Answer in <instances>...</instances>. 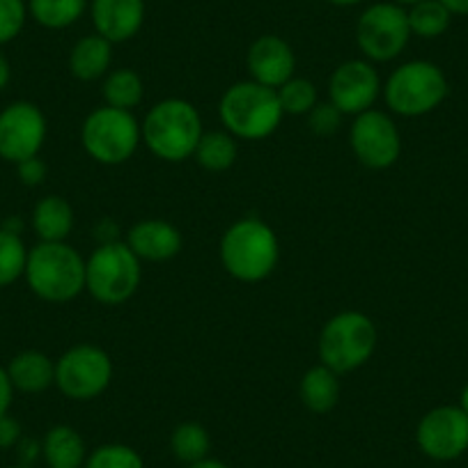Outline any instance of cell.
<instances>
[{
	"label": "cell",
	"mask_w": 468,
	"mask_h": 468,
	"mask_svg": "<svg viewBox=\"0 0 468 468\" xmlns=\"http://www.w3.org/2000/svg\"><path fill=\"white\" fill-rule=\"evenodd\" d=\"M12 399H15V386H12L5 367H0V416L10 413Z\"/></svg>",
	"instance_id": "cell-35"
},
{
	"label": "cell",
	"mask_w": 468,
	"mask_h": 468,
	"mask_svg": "<svg viewBox=\"0 0 468 468\" xmlns=\"http://www.w3.org/2000/svg\"><path fill=\"white\" fill-rule=\"evenodd\" d=\"M381 76L370 60H346L328 79V101L342 115H361L381 97Z\"/></svg>",
	"instance_id": "cell-14"
},
{
	"label": "cell",
	"mask_w": 468,
	"mask_h": 468,
	"mask_svg": "<svg viewBox=\"0 0 468 468\" xmlns=\"http://www.w3.org/2000/svg\"><path fill=\"white\" fill-rule=\"evenodd\" d=\"M411 39L409 16L402 5L375 3L367 7L356 24V44L366 60L390 62L402 56Z\"/></svg>",
	"instance_id": "cell-10"
},
{
	"label": "cell",
	"mask_w": 468,
	"mask_h": 468,
	"mask_svg": "<svg viewBox=\"0 0 468 468\" xmlns=\"http://www.w3.org/2000/svg\"><path fill=\"white\" fill-rule=\"evenodd\" d=\"M218 115L225 132L237 141H264L281 127L285 111L276 90L249 79L225 90Z\"/></svg>",
	"instance_id": "cell-3"
},
{
	"label": "cell",
	"mask_w": 468,
	"mask_h": 468,
	"mask_svg": "<svg viewBox=\"0 0 468 468\" xmlns=\"http://www.w3.org/2000/svg\"><path fill=\"white\" fill-rule=\"evenodd\" d=\"M127 246L141 262H168L177 258L184 239L177 225L164 218L138 220L127 232Z\"/></svg>",
	"instance_id": "cell-17"
},
{
	"label": "cell",
	"mask_w": 468,
	"mask_h": 468,
	"mask_svg": "<svg viewBox=\"0 0 468 468\" xmlns=\"http://www.w3.org/2000/svg\"><path fill=\"white\" fill-rule=\"evenodd\" d=\"M26 282L48 303H67L85 292V258L67 241H39L28 250Z\"/></svg>",
	"instance_id": "cell-4"
},
{
	"label": "cell",
	"mask_w": 468,
	"mask_h": 468,
	"mask_svg": "<svg viewBox=\"0 0 468 468\" xmlns=\"http://www.w3.org/2000/svg\"><path fill=\"white\" fill-rule=\"evenodd\" d=\"M33 229L39 241H67L74 229V209L62 196H47L35 205Z\"/></svg>",
	"instance_id": "cell-22"
},
{
	"label": "cell",
	"mask_w": 468,
	"mask_h": 468,
	"mask_svg": "<svg viewBox=\"0 0 468 468\" xmlns=\"http://www.w3.org/2000/svg\"><path fill=\"white\" fill-rule=\"evenodd\" d=\"M220 264L239 282H262L276 271L281 241L267 220L258 216L234 220L220 237Z\"/></svg>",
	"instance_id": "cell-1"
},
{
	"label": "cell",
	"mask_w": 468,
	"mask_h": 468,
	"mask_svg": "<svg viewBox=\"0 0 468 468\" xmlns=\"http://www.w3.org/2000/svg\"><path fill=\"white\" fill-rule=\"evenodd\" d=\"M16 173H19V179L24 186L35 188L47 179L48 168L39 156H33V159H26L21 161V164H16Z\"/></svg>",
	"instance_id": "cell-33"
},
{
	"label": "cell",
	"mask_w": 468,
	"mask_h": 468,
	"mask_svg": "<svg viewBox=\"0 0 468 468\" xmlns=\"http://www.w3.org/2000/svg\"><path fill=\"white\" fill-rule=\"evenodd\" d=\"M351 152L358 164L370 170H386L398 164L402 154V136L393 117L384 111L361 112L354 117L349 129Z\"/></svg>",
	"instance_id": "cell-11"
},
{
	"label": "cell",
	"mask_w": 468,
	"mask_h": 468,
	"mask_svg": "<svg viewBox=\"0 0 468 468\" xmlns=\"http://www.w3.org/2000/svg\"><path fill=\"white\" fill-rule=\"evenodd\" d=\"M459 407L463 409V413H468V384L463 386V390H462V398H459Z\"/></svg>",
	"instance_id": "cell-40"
},
{
	"label": "cell",
	"mask_w": 468,
	"mask_h": 468,
	"mask_svg": "<svg viewBox=\"0 0 468 468\" xmlns=\"http://www.w3.org/2000/svg\"><path fill=\"white\" fill-rule=\"evenodd\" d=\"M340 375L326 366H314L301 377L299 398L303 407L313 413H328L340 402Z\"/></svg>",
	"instance_id": "cell-21"
},
{
	"label": "cell",
	"mask_w": 468,
	"mask_h": 468,
	"mask_svg": "<svg viewBox=\"0 0 468 468\" xmlns=\"http://www.w3.org/2000/svg\"><path fill=\"white\" fill-rule=\"evenodd\" d=\"M101 97L106 106L120 108V111H136L145 97V83L141 74L133 69H112L101 80Z\"/></svg>",
	"instance_id": "cell-23"
},
{
	"label": "cell",
	"mask_w": 468,
	"mask_h": 468,
	"mask_svg": "<svg viewBox=\"0 0 468 468\" xmlns=\"http://www.w3.org/2000/svg\"><path fill=\"white\" fill-rule=\"evenodd\" d=\"M83 468H145V462L132 445L106 443L88 452Z\"/></svg>",
	"instance_id": "cell-30"
},
{
	"label": "cell",
	"mask_w": 468,
	"mask_h": 468,
	"mask_svg": "<svg viewBox=\"0 0 468 468\" xmlns=\"http://www.w3.org/2000/svg\"><path fill=\"white\" fill-rule=\"evenodd\" d=\"M379 331L366 313L345 310L328 319L319 331V363L337 375H346L366 366L375 356Z\"/></svg>",
	"instance_id": "cell-5"
},
{
	"label": "cell",
	"mask_w": 468,
	"mask_h": 468,
	"mask_svg": "<svg viewBox=\"0 0 468 468\" xmlns=\"http://www.w3.org/2000/svg\"><path fill=\"white\" fill-rule=\"evenodd\" d=\"M42 457L48 468H83L88 445L74 427L56 425L44 434Z\"/></svg>",
	"instance_id": "cell-20"
},
{
	"label": "cell",
	"mask_w": 468,
	"mask_h": 468,
	"mask_svg": "<svg viewBox=\"0 0 468 468\" xmlns=\"http://www.w3.org/2000/svg\"><path fill=\"white\" fill-rule=\"evenodd\" d=\"M209 450L211 436L207 431V427L200 425V422H182L170 434V452H173V457L177 462L186 463V466L209 457Z\"/></svg>",
	"instance_id": "cell-26"
},
{
	"label": "cell",
	"mask_w": 468,
	"mask_h": 468,
	"mask_svg": "<svg viewBox=\"0 0 468 468\" xmlns=\"http://www.w3.org/2000/svg\"><path fill=\"white\" fill-rule=\"evenodd\" d=\"M308 127L317 136H333L342 127V112L331 101H317V106L308 112Z\"/></svg>",
	"instance_id": "cell-32"
},
{
	"label": "cell",
	"mask_w": 468,
	"mask_h": 468,
	"mask_svg": "<svg viewBox=\"0 0 468 468\" xmlns=\"http://www.w3.org/2000/svg\"><path fill=\"white\" fill-rule=\"evenodd\" d=\"M112 381V358L99 345L80 342L56 361V386L74 402H90L106 393Z\"/></svg>",
	"instance_id": "cell-9"
},
{
	"label": "cell",
	"mask_w": 468,
	"mask_h": 468,
	"mask_svg": "<svg viewBox=\"0 0 468 468\" xmlns=\"http://www.w3.org/2000/svg\"><path fill=\"white\" fill-rule=\"evenodd\" d=\"M390 3H395V5H407V7H411V5H418V3H422V0H390Z\"/></svg>",
	"instance_id": "cell-41"
},
{
	"label": "cell",
	"mask_w": 468,
	"mask_h": 468,
	"mask_svg": "<svg viewBox=\"0 0 468 468\" xmlns=\"http://www.w3.org/2000/svg\"><path fill=\"white\" fill-rule=\"evenodd\" d=\"M94 33L111 44L136 37L145 24V0H92L90 3Z\"/></svg>",
	"instance_id": "cell-16"
},
{
	"label": "cell",
	"mask_w": 468,
	"mask_h": 468,
	"mask_svg": "<svg viewBox=\"0 0 468 468\" xmlns=\"http://www.w3.org/2000/svg\"><path fill=\"white\" fill-rule=\"evenodd\" d=\"M26 262H28V249L21 234L0 228V287H7L24 278Z\"/></svg>",
	"instance_id": "cell-28"
},
{
	"label": "cell",
	"mask_w": 468,
	"mask_h": 468,
	"mask_svg": "<svg viewBox=\"0 0 468 468\" xmlns=\"http://www.w3.org/2000/svg\"><path fill=\"white\" fill-rule=\"evenodd\" d=\"M111 62H112V44L97 33L80 37L69 51L71 76L83 80V83L103 80V76L111 71Z\"/></svg>",
	"instance_id": "cell-19"
},
{
	"label": "cell",
	"mask_w": 468,
	"mask_h": 468,
	"mask_svg": "<svg viewBox=\"0 0 468 468\" xmlns=\"http://www.w3.org/2000/svg\"><path fill=\"white\" fill-rule=\"evenodd\" d=\"M26 19H28L26 0H0V47L19 37Z\"/></svg>",
	"instance_id": "cell-31"
},
{
	"label": "cell",
	"mask_w": 468,
	"mask_h": 468,
	"mask_svg": "<svg viewBox=\"0 0 468 468\" xmlns=\"http://www.w3.org/2000/svg\"><path fill=\"white\" fill-rule=\"evenodd\" d=\"M285 115H308L319 101L317 88L308 79H290L276 90Z\"/></svg>",
	"instance_id": "cell-29"
},
{
	"label": "cell",
	"mask_w": 468,
	"mask_h": 468,
	"mask_svg": "<svg viewBox=\"0 0 468 468\" xmlns=\"http://www.w3.org/2000/svg\"><path fill=\"white\" fill-rule=\"evenodd\" d=\"M445 7H448L450 15L466 16L468 15V0H441Z\"/></svg>",
	"instance_id": "cell-36"
},
{
	"label": "cell",
	"mask_w": 468,
	"mask_h": 468,
	"mask_svg": "<svg viewBox=\"0 0 468 468\" xmlns=\"http://www.w3.org/2000/svg\"><path fill=\"white\" fill-rule=\"evenodd\" d=\"M186 468H229V466H228V463L220 462V459L207 457V459H202V462L191 463V466H186Z\"/></svg>",
	"instance_id": "cell-38"
},
{
	"label": "cell",
	"mask_w": 468,
	"mask_h": 468,
	"mask_svg": "<svg viewBox=\"0 0 468 468\" xmlns=\"http://www.w3.org/2000/svg\"><path fill=\"white\" fill-rule=\"evenodd\" d=\"M381 94L395 115L420 117L436 111L445 101L448 79L434 62L411 60L393 69Z\"/></svg>",
	"instance_id": "cell-8"
},
{
	"label": "cell",
	"mask_w": 468,
	"mask_h": 468,
	"mask_svg": "<svg viewBox=\"0 0 468 468\" xmlns=\"http://www.w3.org/2000/svg\"><path fill=\"white\" fill-rule=\"evenodd\" d=\"M331 5H337V7H354L358 5V3H363V0H328Z\"/></svg>",
	"instance_id": "cell-39"
},
{
	"label": "cell",
	"mask_w": 468,
	"mask_h": 468,
	"mask_svg": "<svg viewBox=\"0 0 468 468\" xmlns=\"http://www.w3.org/2000/svg\"><path fill=\"white\" fill-rule=\"evenodd\" d=\"M407 16L411 35H418L422 39L441 37L452 21V15L441 0H422L418 5L409 7Z\"/></svg>",
	"instance_id": "cell-27"
},
{
	"label": "cell",
	"mask_w": 468,
	"mask_h": 468,
	"mask_svg": "<svg viewBox=\"0 0 468 468\" xmlns=\"http://www.w3.org/2000/svg\"><path fill=\"white\" fill-rule=\"evenodd\" d=\"M47 117L33 101H15L0 112V159L21 164L39 156L47 141Z\"/></svg>",
	"instance_id": "cell-12"
},
{
	"label": "cell",
	"mask_w": 468,
	"mask_h": 468,
	"mask_svg": "<svg viewBox=\"0 0 468 468\" xmlns=\"http://www.w3.org/2000/svg\"><path fill=\"white\" fill-rule=\"evenodd\" d=\"M143 282V262L127 241H103L85 260V290L103 305L132 299Z\"/></svg>",
	"instance_id": "cell-6"
},
{
	"label": "cell",
	"mask_w": 468,
	"mask_h": 468,
	"mask_svg": "<svg viewBox=\"0 0 468 468\" xmlns=\"http://www.w3.org/2000/svg\"><path fill=\"white\" fill-rule=\"evenodd\" d=\"M416 443L434 462H452L468 450V413L462 407H436L420 418Z\"/></svg>",
	"instance_id": "cell-13"
},
{
	"label": "cell",
	"mask_w": 468,
	"mask_h": 468,
	"mask_svg": "<svg viewBox=\"0 0 468 468\" xmlns=\"http://www.w3.org/2000/svg\"><path fill=\"white\" fill-rule=\"evenodd\" d=\"M21 441V425L10 413L0 416V448H15Z\"/></svg>",
	"instance_id": "cell-34"
},
{
	"label": "cell",
	"mask_w": 468,
	"mask_h": 468,
	"mask_svg": "<svg viewBox=\"0 0 468 468\" xmlns=\"http://www.w3.org/2000/svg\"><path fill=\"white\" fill-rule=\"evenodd\" d=\"M237 156H239V145H237V138L223 129V132L202 133L193 159L197 161V165H202L205 170H209V173H225V170L232 168L234 161H237Z\"/></svg>",
	"instance_id": "cell-24"
},
{
	"label": "cell",
	"mask_w": 468,
	"mask_h": 468,
	"mask_svg": "<svg viewBox=\"0 0 468 468\" xmlns=\"http://www.w3.org/2000/svg\"><path fill=\"white\" fill-rule=\"evenodd\" d=\"M5 370L15 390H21V393H44L56 386V361H51L44 351H21Z\"/></svg>",
	"instance_id": "cell-18"
},
{
	"label": "cell",
	"mask_w": 468,
	"mask_h": 468,
	"mask_svg": "<svg viewBox=\"0 0 468 468\" xmlns=\"http://www.w3.org/2000/svg\"><path fill=\"white\" fill-rule=\"evenodd\" d=\"M246 69L250 80L278 90L282 83L294 79L296 56L290 42L278 35H262L255 39L246 53Z\"/></svg>",
	"instance_id": "cell-15"
},
{
	"label": "cell",
	"mask_w": 468,
	"mask_h": 468,
	"mask_svg": "<svg viewBox=\"0 0 468 468\" xmlns=\"http://www.w3.org/2000/svg\"><path fill=\"white\" fill-rule=\"evenodd\" d=\"M12 468H30V466H26V463H19V466H12Z\"/></svg>",
	"instance_id": "cell-42"
},
{
	"label": "cell",
	"mask_w": 468,
	"mask_h": 468,
	"mask_svg": "<svg viewBox=\"0 0 468 468\" xmlns=\"http://www.w3.org/2000/svg\"><path fill=\"white\" fill-rule=\"evenodd\" d=\"M141 129L147 150L165 164H182L191 159L205 133L197 108L179 97L154 103L147 111Z\"/></svg>",
	"instance_id": "cell-2"
},
{
	"label": "cell",
	"mask_w": 468,
	"mask_h": 468,
	"mask_svg": "<svg viewBox=\"0 0 468 468\" xmlns=\"http://www.w3.org/2000/svg\"><path fill=\"white\" fill-rule=\"evenodd\" d=\"M12 79V67H10V60H7L3 53H0V90H5L7 83H10Z\"/></svg>",
	"instance_id": "cell-37"
},
{
	"label": "cell",
	"mask_w": 468,
	"mask_h": 468,
	"mask_svg": "<svg viewBox=\"0 0 468 468\" xmlns=\"http://www.w3.org/2000/svg\"><path fill=\"white\" fill-rule=\"evenodd\" d=\"M88 0H28V15L42 28L65 30L83 19Z\"/></svg>",
	"instance_id": "cell-25"
},
{
	"label": "cell",
	"mask_w": 468,
	"mask_h": 468,
	"mask_svg": "<svg viewBox=\"0 0 468 468\" xmlns=\"http://www.w3.org/2000/svg\"><path fill=\"white\" fill-rule=\"evenodd\" d=\"M143 143V129L132 111L99 106L80 124V145L101 165H122Z\"/></svg>",
	"instance_id": "cell-7"
}]
</instances>
